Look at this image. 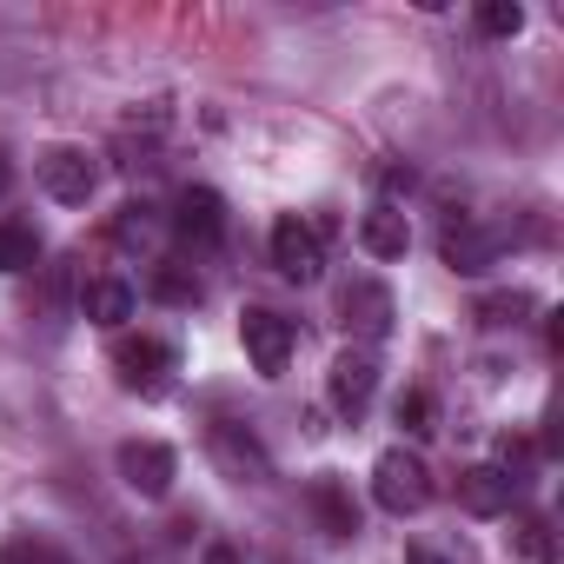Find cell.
Returning <instances> with one entry per match:
<instances>
[{
  "instance_id": "obj_1",
  "label": "cell",
  "mask_w": 564,
  "mask_h": 564,
  "mask_svg": "<svg viewBox=\"0 0 564 564\" xmlns=\"http://www.w3.org/2000/svg\"><path fill=\"white\" fill-rule=\"evenodd\" d=\"M372 498H379V511H392V518L425 511V505H432V471H425V458L405 452V445L379 452V465H372Z\"/></svg>"
},
{
  "instance_id": "obj_2",
  "label": "cell",
  "mask_w": 564,
  "mask_h": 564,
  "mask_svg": "<svg viewBox=\"0 0 564 564\" xmlns=\"http://www.w3.org/2000/svg\"><path fill=\"white\" fill-rule=\"evenodd\" d=\"M239 339H246V359L259 379H279L293 366V346H300V326L286 313H272V306H246L239 313Z\"/></svg>"
},
{
  "instance_id": "obj_3",
  "label": "cell",
  "mask_w": 564,
  "mask_h": 564,
  "mask_svg": "<svg viewBox=\"0 0 564 564\" xmlns=\"http://www.w3.org/2000/svg\"><path fill=\"white\" fill-rule=\"evenodd\" d=\"M272 265H279V279H293V286H313V279L326 272V239H319V226L300 219V213H286V219L272 226Z\"/></svg>"
},
{
  "instance_id": "obj_4",
  "label": "cell",
  "mask_w": 564,
  "mask_h": 564,
  "mask_svg": "<svg viewBox=\"0 0 564 564\" xmlns=\"http://www.w3.org/2000/svg\"><path fill=\"white\" fill-rule=\"evenodd\" d=\"M34 173H41V193L61 199V206H87L94 186H100V160L87 147H47L34 160Z\"/></svg>"
},
{
  "instance_id": "obj_5",
  "label": "cell",
  "mask_w": 564,
  "mask_h": 564,
  "mask_svg": "<svg viewBox=\"0 0 564 564\" xmlns=\"http://www.w3.org/2000/svg\"><path fill=\"white\" fill-rule=\"evenodd\" d=\"M113 372H120L127 392H160L180 372V352L153 333H127V339H113Z\"/></svg>"
},
{
  "instance_id": "obj_6",
  "label": "cell",
  "mask_w": 564,
  "mask_h": 564,
  "mask_svg": "<svg viewBox=\"0 0 564 564\" xmlns=\"http://www.w3.org/2000/svg\"><path fill=\"white\" fill-rule=\"evenodd\" d=\"M392 319H399V306H392V293L379 286V279H346V286H339V326L352 333V339H366V352L392 333Z\"/></svg>"
},
{
  "instance_id": "obj_7",
  "label": "cell",
  "mask_w": 564,
  "mask_h": 564,
  "mask_svg": "<svg viewBox=\"0 0 564 564\" xmlns=\"http://www.w3.org/2000/svg\"><path fill=\"white\" fill-rule=\"evenodd\" d=\"M113 465H120V485H127L133 498H166L173 478H180V458H173V445H160V438H127Z\"/></svg>"
},
{
  "instance_id": "obj_8",
  "label": "cell",
  "mask_w": 564,
  "mask_h": 564,
  "mask_svg": "<svg viewBox=\"0 0 564 564\" xmlns=\"http://www.w3.org/2000/svg\"><path fill=\"white\" fill-rule=\"evenodd\" d=\"M372 392H379V359H372L366 346H346V352L333 359V372H326V399H333V412L359 419V412L372 405Z\"/></svg>"
},
{
  "instance_id": "obj_9",
  "label": "cell",
  "mask_w": 564,
  "mask_h": 564,
  "mask_svg": "<svg viewBox=\"0 0 564 564\" xmlns=\"http://www.w3.org/2000/svg\"><path fill=\"white\" fill-rule=\"evenodd\" d=\"M206 452H213V465L232 478V485H259L265 471H272V458H265V445L246 432V425H232V419H219L213 432H206Z\"/></svg>"
},
{
  "instance_id": "obj_10",
  "label": "cell",
  "mask_w": 564,
  "mask_h": 564,
  "mask_svg": "<svg viewBox=\"0 0 564 564\" xmlns=\"http://www.w3.org/2000/svg\"><path fill=\"white\" fill-rule=\"evenodd\" d=\"M518 485H524V478H511L505 465H465V471H458V505H465L471 518H505L511 498H518Z\"/></svg>"
},
{
  "instance_id": "obj_11",
  "label": "cell",
  "mask_w": 564,
  "mask_h": 564,
  "mask_svg": "<svg viewBox=\"0 0 564 564\" xmlns=\"http://www.w3.org/2000/svg\"><path fill=\"white\" fill-rule=\"evenodd\" d=\"M498 232L491 226H478V219H452L445 232H438V259L452 265V272H485V265H498Z\"/></svg>"
},
{
  "instance_id": "obj_12",
  "label": "cell",
  "mask_w": 564,
  "mask_h": 564,
  "mask_svg": "<svg viewBox=\"0 0 564 564\" xmlns=\"http://www.w3.org/2000/svg\"><path fill=\"white\" fill-rule=\"evenodd\" d=\"M173 232L193 239V246H219L226 239V199L213 186H186L180 206H173Z\"/></svg>"
},
{
  "instance_id": "obj_13",
  "label": "cell",
  "mask_w": 564,
  "mask_h": 564,
  "mask_svg": "<svg viewBox=\"0 0 564 564\" xmlns=\"http://www.w3.org/2000/svg\"><path fill=\"white\" fill-rule=\"evenodd\" d=\"M306 505H313V518H319V531H326V538H359V498H352V485H346V478L319 471V478L306 485Z\"/></svg>"
},
{
  "instance_id": "obj_14",
  "label": "cell",
  "mask_w": 564,
  "mask_h": 564,
  "mask_svg": "<svg viewBox=\"0 0 564 564\" xmlns=\"http://www.w3.org/2000/svg\"><path fill=\"white\" fill-rule=\"evenodd\" d=\"M80 319L127 326L133 319V286H127V279H87V286H80Z\"/></svg>"
},
{
  "instance_id": "obj_15",
  "label": "cell",
  "mask_w": 564,
  "mask_h": 564,
  "mask_svg": "<svg viewBox=\"0 0 564 564\" xmlns=\"http://www.w3.org/2000/svg\"><path fill=\"white\" fill-rule=\"evenodd\" d=\"M359 246H366L372 259H405V246H412L405 213H399V206H372V213L359 219Z\"/></svg>"
},
{
  "instance_id": "obj_16",
  "label": "cell",
  "mask_w": 564,
  "mask_h": 564,
  "mask_svg": "<svg viewBox=\"0 0 564 564\" xmlns=\"http://www.w3.org/2000/svg\"><path fill=\"white\" fill-rule=\"evenodd\" d=\"M41 265V232L28 219H0V272H34Z\"/></svg>"
},
{
  "instance_id": "obj_17",
  "label": "cell",
  "mask_w": 564,
  "mask_h": 564,
  "mask_svg": "<svg viewBox=\"0 0 564 564\" xmlns=\"http://www.w3.org/2000/svg\"><path fill=\"white\" fill-rule=\"evenodd\" d=\"M524 313H538V300L518 293V286H511V293H478V300H471V319H478V326H518Z\"/></svg>"
},
{
  "instance_id": "obj_18",
  "label": "cell",
  "mask_w": 564,
  "mask_h": 564,
  "mask_svg": "<svg viewBox=\"0 0 564 564\" xmlns=\"http://www.w3.org/2000/svg\"><path fill=\"white\" fill-rule=\"evenodd\" d=\"M392 419H399V432H405V438H432V432H438V405H432V392H425V386L399 392Z\"/></svg>"
},
{
  "instance_id": "obj_19",
  "label": "cell",
  "mask_w": 564,
  "mask_h": 564,
  "mask_svg": "<svg viewBox=\"0 0 564 564\" xmlns=\"http://www.w3.org/2000/svg\"><path fill=\"white\" fill-rule=\"evenodd\" d=\"M153 300H166V306H193V300H199V272L160 259V265H153Z\"/></svg>"
},
{
  "instance_id": "obj_20",
  "label": "cell",
  "mask_w": 564,
  "mask_h": 564,
  "mask_svg": "<svg viewBox=\"0 0 564 564\" xmlns=\"http://www.w3.org/2000/svg\"><path fill=\"white\" fill-rule=\"evenodd\" d=\"M511 551L524 557V564H551V524L538 518V511H524V518H511Z\"/></svg>"
},
{
  "instance_id": "obj_21",
  "label": "cell",
  "mask_w": 564,
  "mask_h": 564,
  "mask_svg": "<svg viewBox=\"0 0 564 564\" xmlns=\"http://www.w3.org/2000/svg\"><path fill=\"white\" fill-rule=\"evenodd\" d=\"M153 226H160V219H153V206H147V199H127V206L113 213V226H107V232H113L120 246H147V239H153Z\"/></svg>"
},
{
  "instance_id": "obj_22",
  "label": "cell",
  "mask_w": 564,
  "mask_h": 564,
  "mask_svg": "<svg viewBox=\"0 0 564 564\" xmlns=\"http://www.w3.org/2000/svg\"><path fill=\"white\" fill-rule=\"evenodd\" d=\"M471 21H478V34H485V41H511V34L524 28V8H518V0H485Z\"/></svg>"
},
{
  "instance_id": "obj_23",
  "label": "cell",
  "mask_w": 564,
  "mask_h": 564,
  "mask_svg": "<svg viewBox=\"0 0 564 564\" xmlns=\"http://www.w3.org/2000/svg\"><path fill=\"white\" fill-rule=\"evenodd\" d=\"M0 564H54L41 544H8V551H0Z\"/></svg>"
},
{
  "instance_id": "obj_24",
  "label": "cell",
  "mask_w": 564,
  "mask_h": 564,
  "mask_svg": "<svg viewBox=\"0 0 564 564\" xmlns=\"http://www.w3.org/2000/svg\"><path fill=\"white\" fill-rule=\"evenodd\" d=\"M199 564H246V557H239V544H206Z\"/></svg>"
},
{
  "instance_id": "obj_25",
  "label": "cell",
  "mask_w": 564,
  "mask_h": 564,
  "mask_svg": "<svg viewBox=\"0 0 564 564\" xmlns=\"http://www.w3.org/2000/svg\"><path fill=\"white\" fill-rule=\"evenodd\" d=\"M405 564H452V557H438L432 544H405Z\"/></svg>"
},
{
  "instance_id": "obj_26",
  "label": "cell",
  "mask_w": 564,
  "mask_h": 564,
  "mask_svg": "<svg viewBox=\"0 0 564 564\" xmlns=\"http://www.w3.org/2000/svg\"><path fill=\"white\" fill-rule=\"evenodd\" d=\"M14 186V166H8V153H0V193H8Z\"/></svg>"
}]
</instances>
